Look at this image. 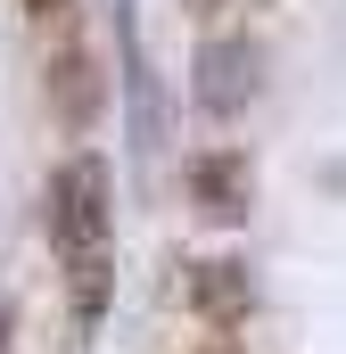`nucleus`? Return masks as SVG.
<instances>
[{
  "label": "nucleus",
  "instance_id": "f257e3e1",
  "mask_svg": "<svg viewBox=\"0 0 346 354\" xmlns=\"http://www.w3.org/2000/svg\"><path fill=\"white\" fill-rule=\"evenodd\" d=\"M42 223H50V239L75 256V264H91L99 248H107V223H116V189H107V157H66L58 174H50V189H42Z\"/></svg>",
  "mask_w": 346,
  "mask_h": 354
},
{
  "label": "nucleus",
  "instance_id": "f03ea898",
  "mask_svg": "<svg viewBox=\"0 0 346 354\" xmlns=\"http://www.w3.org/2000/svg\"><path fill=\"white\" fill-rule=\"evenodd\" d=\"M264 83V50L248 33H206L198 41V58H190V99L206 107V115H239Z\"/></svg>",
  "mask_w": 346,
  "mask_h": 354
},
{
  "label": "nucleus",
  "instance_id": "7ed1b4c3",
  "mask_svg": "<svg viewBox=\"0 0 346 354\" xmlns=\"http://www.w3.org/2000/svg\"><path fill=\"white\" fill-rule=\"evenodd\" d=\"M190 206H198L206 223H248V206H256V165H248L239 149L190 157Z\"/></svg>",
  "mask_w": 346,
  "mask_h": 354
},
{
  "label": "nucleus",
  "instance_id": "20e7f679",
  "mask_svg": "<svg viewBox=\"0 0 346 354\" xmlns=\"http://www.w3.org/2000/svg\"><path fill=\"white\" fill-rule=\"evenodd\" d=\"M181 305H190L198 322H248L256 280H248L239 256H198V264H181Z\"/></svg>",
  "mask_w": 346,
  "mask_h": 354
},
{
  "label": "nucleus",
  "instance_id": "39448f33",
  "mask_svg": "<svg viewBox=\"0 0 346 354\" xmlns=\"http://www.w3.org/2000/svg\"><path fill=\"white\" fill-rule=\"evenodd\" d=\"M50 107L66 115V132H83L91 115H99V83H91L83 58H58V66H50Z\"/></svg>",
  "mask_w": 346,
  "mask_h": 354
},
{
  "label": "nucleus",
  "instance_id": "423d86ee",
  "mask_svg": "<svg viewBox=\"0 0 346 354\" xmlns=\"http://www.w3.org/2000/svg\"><path fill=\"white\" fill-rule=\"evenodd\" d=\"M8 322H17V313H8V297H0V346H8Z\"/></svg>",
  "mask_w": 346,
  "mask_h": 354
},
{
  "label": "nucleus",
  "instance_id": "0eeeda50",
  "mask_svg": "<svg viewBox=\"0 0 346 354\" xmlns=\"http://www.w3.org/2000/svg\"><path fill=\"white\" fill-rule=\"evenodd\" d=\"M25 8H42V17H50V8H58V0H25Z\"/></svg>",
  "mask_w": 346,
  "mask_h": 354
}]
</instances>
